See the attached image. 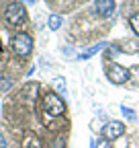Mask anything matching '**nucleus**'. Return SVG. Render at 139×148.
I'll return each mask as SVG.
<instances>
[{
	"mask_svg": "<svg viewBox=\"0 0 139 148\" xmlns=\"http://www.w3.org/2000/svg\"><path fill=\"white\" fill-rule=\"evenodd\" d=\"M0 148H6V140H4L2 134H0Z\"/></svg>",
	"mask_w": 139,
	"mask_h": 148,
	"instance_id": "2eb2a0df",
	"label": "nucleus"
},
{
	"mask_svg": "<svg viewBox=\"0 0 139 148\" xmlns=\"http://www.w3.org/2000/svg\"><path fill=\"white\" fill-rule=\"evenodd\" d=\"M94 148H113V144H111V140H98L96 144H94Z\"/></svg>",
	"mask_w": 139,
	"mask_h": 148,
	"instance_id": "f8f14e48",
	"label": "nucleus"
},
{
	"mask_svg": "<svg viewBox=\"0 0 139 148\" xmlns=\"http://www.w3.org/2000/svg\"><path fill=\"white\" fill-rule=\"evenodd\" d=\"M123 132H125L123 121H109L102 127V138L104 140H117L119 136H123Z\"/></svg>",
	"mask_w": 139,
	"mask_h": 148,
	"instance_id": "39448f33",
	"label": "nucleus"
},
{
	"mask_svg": "<svg viewBox=\"0 0 139 148\" xmlns=\"http://www.w3.org/2000/svg\"><path fill=\"white\" fill-rule=\"evenodd\" d=\"M10 86H12V80H10L8 76H0V90L4 92V90H8Z\"/></svg>",
	"mask_w": 139,
	"mask_h": 148,
	"instance_id": "9d476101",
	"label": "nucleus"
},
{
	"mask_svg": "<svg viewBox=\"0 0 139 148\" xmlns=\"http://www.w3.org/2000/svg\"><path fill=\"white\" fill-rule=\"evenodd\" d=\"M59 23H61V18H59L57 14L49 18V27H51V29H59Z\"/></svg>",
	"mask_w": 139,
	"mask_h": 148,
	"instance_id": "9b49d317",
	"label": "nucleus"
},
{
	"mask_svg": "<svg viewBox=\"0 0 139 148\" xmlns=\"http://www.w3.org/2000/svg\"><path fill=\"white\" fill-rule=\"evenodd\" d=\"M119 49H123V51H127V53H133V51L139 49V43H137V41H125V43H121Z\"/></svg>",
	"mask_w": 139,
	"mask_h": 148,
	"instance_id": "6e6552de",
	"label": "nucleus"
},
{
	"mask_svg": "<svg viewBox=\"0 0 139 148\" xmlns=\"http://www.w3.org/2000/svg\"><path fill=\"white\" fill-rule=\"evenodd\" d=\"M109 80L111 82H115V84H125L127 80H129V70L125 68V66H119V64H113L111 68H109Z\"/></svg>",
	"mask_w": 139,
	"mask_h": 148,
	"instance_id": "20e7f679",
	"label": "nucleus"
},
{
	"mask_svg": "<svg viewBox=\"0 0 139 148\" xmlns=\"http://www.w3.org/2000/svg\"><path fill=\"white\" fill-rule=\"evenodd\" d=\"M129 25H131V29L135 31V35H139V12L131 14V18H129Z\"/></svg>",
	"mask_w": 139,
	"mask_h": 148,
	"instance_id": "1a4fd4ad",
	"label": "nucleus"
},
{
	"mask_svg": "<svg viewBox=\"0 0 139 148\" xmlns=\"http://www.w3.org/2000/svg\"><path fill=\"white\" fill-rule=\"evenodd\" d=\"M43 107H45L47 113L53 115V117L65 113V103H63V99L57 95V92H47L45 99H43Z\"/></svg>",
	"mask_w": 139,
	"mask_h": 148,
	"instance_id": "f257e3e1",
	"label": "nucleus"
},
{
	"mask_svg": "<svg viewBox=\"0 0 139 148\" xmlns=\"http://www.w3.org/2000/svg\"><path fill=\"white\" fill-rule=\"evenodd\" d=\"M4 16H6L10 27H21L25 23V18H27V10H25V6L21 2H12V4H8Z\"/></svg>",
	"mask_w": 139,
	"mask_h": 148,
	"instance_id": "f03ea898",
	"label": "nucleus"
},
{
	"mask_svg": "<svg viewBox=\"0 0 139 148\" xmlns=\"http://www.w3.org/2000/svg\"><path fill=\"white\" fill-rule=\"evenodd\" d=\"M12 49H14V53L19 56V58H27V56L31 53V49H33L31 35H27V33L14 35V37H12Z\"/></svg>",
	"mask_w": 139,
	"mask_h": 148,
	"instance_id": "7ed1b4c3",
	"label": "nucleus"
},
{
	"mask_svg": "<svg viewBox=\"0 0 139 148\" xmlns=\"http://www.w3.org/2000/svg\"><path fill=\"white\" fill-rule=\"evenodd\" d=\"M94 8L100 16H111L115 12V0H96Z\"/></svg>",
	"mask_w": 139,
	"mask_h": 148,
	"instance_id": "423d86ee",
	"label": "nucleus"
},
{
	"mask_svg": "<svg viewBox=\"0 0 139 148\" xmlns=\"http://www.w3.org/2000/svg\"><path fill=\"white\" fill-rule=\"evenodd\" d=\"M27 2H31V0H27Z\"/></svg>",
	"mask_w": 139,
	"mask_h": 148,
	"instance_id": "dca6fc26",
	"label": "nucleus"
},
{
	"mask_svg": "<svg viewBox=\"0 0 139 148\" xmlns=\"http://www.w3.org/2000/svg\"><path fill=\"white\" fill-rule=\"evenodd\" d=\"M63 144H65V138H57L55 140V148H63Z\"/></svg>",
	"mask_w": 139,
	"mask_h": 148,
	"instance_id": "4468645a",
	"label": "nucleus"
},
{
	"mask_svg": "<svg viewBox=\"0 0 139 148\" xmlns=\"http://www.w3.org/2000/svg\"><path fill=\"white\" fill-rule=\"evenodd\" d=\"M23 148H41V142H39V138H35V136H27L25 140H23Z\"/></svg>",
	"mask_w": 139,
	"mask_h": 148,
	"instance_id": "0eeeda50",
	"label": "nucleus"
},
{
	"mask_svg": "<svg viewBox=\"0 0 139 148\" xmlns=\"http://www.w3.org/2000/svg\"><path fill=\"white\" fill-rule=\"evenodd\" d=\"M123 113H125V115H127L129 119H135V113H133V111H129L127 107H123Z\"/></svg>",
	"mask_w": 139,
	"mask_h": 148,
	"instance_id": "ddd939ff",
	"label": "nucleus"
}]
</instances>
